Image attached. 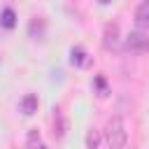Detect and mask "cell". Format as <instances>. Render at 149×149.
<instances>
[{
    "label": "cell",
    "mask_w": 149,
    "mask_h": 149,
    "mask_svg": "<svg viewBox=\"0 0 149 149\" xmlns=\"http://www.w3.org/2000/svg\"><path fill=\"white\" fill-rule=\"evenodd\" d=\"M98 144H100V133H98L95 128H91V130L86 133V147H88V149H98Z\"/></svg>",
    "instance_id": "obj_11"
},
{
    "label": "cell",
    "mask_w": 149,
    "mask_h": 149,
    "mask_svg": "<svg viewBox=\"0 0 149 149\" xmlns=\"http://www.w3.org/2000/svg\"><path fill=\"white\" fill-rule=\"evenodd\" d=\"M93 86L98 88V95H100V98H105V95L109 93V88H107V81H105V77H102V74L93 77Z\"/></svg>",
    "instance_id": "obj_10"
},
{
    "label": "cell",
    "mask_w": 149,
    "mask_h": 149,
    "mask_svg": "<svg viewBox=\"0 0 149 149\" xmlns=\"http://www.w3.org/2000/svg\"><path fill=\"white\" fill-rule=\"evenodd\" d=\"M26 142H28V149H37V147L42 144L40 130H28V137H26Z\"/></svg>",
    "instance_id": "obj_12"
},
{
    "label": "cell",
    "mask_w": 149,
    "mask_h": 149,
    "mask_svg": "<svg viewBox=\"0 0 149 149\" xmlns=\"http://www.w3.org/2000/svg\"><path fill=\"white\" fill-rule=\"evenodd\" d=\"M105 137H107V144L112 149H123L126 142H128V133H126V123L121 116H112L105 126Z\"/></svg>",
    "instance_id": "obj_1"
},
{
    "label": "cell",
    "mask_w": 149,
    "mask_h": 149,
    "mask_svg": "<svg viewBox=\"0 0 149 149\" xmlns=\"http://www.w3.org/2000/svg\"><path fill=\"white\" fill-rule=\"evenodd\" d=\"M0 26H2V28H14V26H16V12H14L12 7H5V9L0 12Z\"/></svg>",
    "instance_id": "obj_7"
},
{
    "label": "cell",
    "mask_w": 149,
    "mask_h": 149,
    "mask_svg": "<svg viewBox=\"0 0 149 149\" xmlns=\"http://www.w3.org/2000/svg\"><path fill=\"white\" fill-rule=\"evenodd\" d=\"M135 23H137V28L149 30V0L137 5V9H135Z\"/></svg>",
    "instance_id": "obj_5"
},
{
    "label": "cell",
    "mask_w": 149,
    "mask_h": 149,
    "mask_svg": "<svg viewBox=\"0 0 149 149\" xmlns=\"http://www.w3.org/2000/svg\"><path fill=\"white\" fill-rule=\"evenodd\" d=\"M37 105H40L37 95H35V93H26V95L21 98V102H19V109H21L23 116H33V114L37 112Z\"/></svg>",
    "instance_id": "obj_4"
},
{
    "label": "cell",
    "mask_w": 149,
    "mask_h": 149,
    "mask_svg": "<svg viewBox=\"0 0 149 149\" xmlns=\"http://www.w3.org/2000/svg\"><path fill=\"white\" fill-rule=\"evenodd\" d=\"M65 130H68V123H65L61 109H56V114H54V135H56V137H63Z\"/></svg>",
    "instance_id": "obj_8"
},
{
    "label": "cell",
    "mask_w": 149,
    "mask_h": 149,
    "mask_svg": "<svg viewBox=\"0 0 149 149\" xmlns=\"http://www.w3.org/2000/svg\"><path fill=\"white\" fill-rule=\"evenodd\" d=\"M70 63L72 65H77V68H84V65H88V54H86V49L84 47H72L70 49Z\"/></svg>",
    "instance_id": "obj_6"
},
{
    "label": "cell",
    "mask_w": 149,
    "mask_h": 149,
    "mask_svg": "<svg viewBox=\"0 0 149 149\" xmlns=\"http://www.w3.org/2000/svg\"><path fill=\"white\" fill-rule=\"evenodd\" d=\"M28 33H30V37L40 40V37H42V33H44V21H42V19H33V21H30Z\"/></svg>",
    "instance_id": "obj_9"
},
{
    "label": "cell",
    "mask_w": 149,
    "mask_h": 149,
    "mask_svg": "<svg viewBox=\"0 0 149 149\" xmlns=\"http://www.w3.org/2000/svg\"><path fill=\"white\" fill-rule=\"evenodd\" d=\"M126 49L128 51H135V54H144L149 51V35L140 33V30H133L126 35Z\"/></svg>",
    "instance_id": "obj_2"
},
{
    "label": "cell",
    "mask_w": 149,
    "mask_h": 149,
    "mask_svg": "<svg viewBox=\"0 0 149 149\" xmlns=\"http://www.w3.org/2000/svg\"><path fill=\"white\" fill-rule=\"evenodd\" d=\"M119 26L116 23H105V30H102V44H105V49H109V51H116L119 49Z\"/></svg>",
    "instance_id": "obj_3"
},
{
    "label": "cell",
    "mask_w": 149,
    "mask_h": 149,
    "mask_svg": "<svg viewBox=\"0 0 149 149\" xmlns=\"http://www.w3.org/2000/svg\"><path fill=\"white\" fill-rule=\"evenodd\" d=\"M37 149H47V144H40V147H37Z\"/></svg>",
    "instance_id": "obj_13"
}]
</instances>
